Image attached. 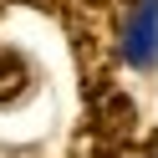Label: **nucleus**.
<instances>
[{
	"label": "nucleus",
	"mask_w": 158,
	"mask_h": 158,
	"mask_svg": "<svg viewBox=\"0 0 158 158\" xmlns=\"http://www.w3.org/2000/svg\"><path fill=\"white\" fill-rule=\"evenodd\" d=\"M61 21L72 36L77 77H82V97L112 92L117 77V21H112V0H61Z\"/></svg>",
	"instance_id": "nucleus-1"
},
{
	"label": "nucleus",
	"mask_w": 158,
	"mask_h": 158,
	"mask_svg": "<svg viewBox=\"0 0 158 158\" xmlns=\"http://www.w3.org/2000/svg\"><path fill=\"white\" fill-rule=\"evenodd\" d=\"M31 82H36V72H31V61L21 51H0V107L21 102L31 92Z\"/></svg>",
	"instance_id": "nucleus-4"
},
{
	"label": "nucleus",
	"mask_w": 158,
	"mask_h": 158,
	"mask_svg": "<svg viewBox=\"0 0 158 158\" xmlns=\"http://www.w3.org/2000/svg\"><path fill=\"white\" fill-rule=\"evenodd\" d=\"M138 158H158V133H153V138H148V143H143V148H138Z\"/></svg>",
	"instance_id": "nucleus-6"
},
{
	"label": "nucleus",
	"mask_w": 158,
	"mask_h": 158,
	"mask_svg": "<svg viewBox=\"0 0 158 158\" xmlns=\"http://www.w3.org/2000/svg\"><path fill=\"white\" fill-rule=\"evenodd\" d=\"M10 5H31V10H41V15H61V0H0V15L10 10Z\"/></svg>",
	"instance_id": "nucleus-5"
},
{
	"label": "nucleus",
	"mask_w": 158,
	"mask_h": 158,
	"mask_svg": "<svg viewBox=\"0 0 158 158\" xmlns=\"http://www.w3.org/2000/svg\"><path fill=\"white\" fill-rule=\"evenodd\" d=\"M112 5H138V0H112Z\"/></svg>",
	"instance_id": "nucleus-7"
},
{
	"label": "nucleus",
	"mask_w": 158,
	"mask_h": 158,
	"mask_svg": "<svg viewBox=\"0 0 158 158\" xmlns=\"http://www.w3.org/2000/svg\"><path fill=\"white\" fill-rule=\"evenodd\" d=\"M133 127H138V107L127 92H102L87 102V117L77 123L66 153L72 158H123L133 148Z\"/></svg>",
	"instance_id": "nucleus-2"
},
{
	"label": "nucleus",
	"mask_w": 158,
	"mask_h": 158,
	"mask_svg": "<svg viewBox=\"0 0 158 158\" xmlns=\"http://www.w3.org/2000/svg\"><path fill=\"white\" fill-rule=\"evenodd\" d=\"M123 158H138V148H127V153H123Z\"/></svg>",
	"instance_id": "nucleus-8"
},
{
	"label": "nucleus",
	"mask_w": 158,
	"mask_h": 158,
	"mask_svg": "<svg viewBox=\"0 0 158 158\" xmlns=\"http://www.w3.org/2000/svg\"><path fill=\"white\" fill-rule=\"evenodd\" d=\"M158 56V0H138V15L127 26V61L148 66Z\"/></svg>",
	"instance_id": "nucleus-3"
}]
</instances>
